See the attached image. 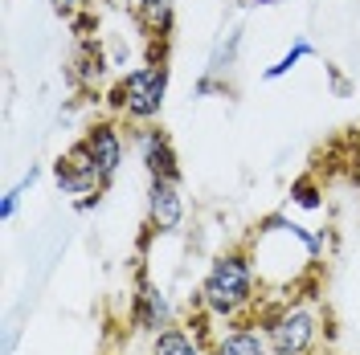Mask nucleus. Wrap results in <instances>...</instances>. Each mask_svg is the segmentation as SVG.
<instances>
[{
    "label": "nucleus",
    "mask_w": 360,
    "mask_h": 355,
    "mask_svg": "<svg viewBox=\"0 0 360 355\" xmlns=\"http://www.w3.org/2000/svg\"><path fill=\"white\" fill-rule=\"evenodd\" d=\"M250 4H258V8H274V4H287V0H250Z\"/></svg>",
    "instance_id": "18"
},
{
    "label": "nucleus",
    "mask_w": 360,
    "mask_h": 355,
    "mask_svg": "<svg viewBox=\"0 0 360 355\" xmlns=\"http://www.w3.org/2000/svg\"><path fill=\"white\" fill-rule=\"evenodd\" d=\"M82 147H86L90 159L98 163L103 184L111 188L115 176H119L123 163H127V139H123V131H119V123H115V119H94L86 131H82Z\"/></svg>",
    "instance_id": "7"
},
{
    "label": "nucleus",
    "mask_w": 360,
    "mask_h": 355,
    "mask_svg": "<svg viewBox=\"0 0 360 355\" xmlns=\"http://www.w3.org/2000/svg\"><path fill=\"white\" fill-rule=\"evenodd\" d=\"M356 163H360V152H356ZM356 180H360V168H356Z\"/></svg>",
    "instance_id": "19"
},
{
    "label": "nucleus",
    "mask_w": 360,
    "mask_h": 355,
    "mask_svg": "<svg viewBox=\"0 0 360 355\" xmlns=\"http://www.w3.org/2000/svg\"><path fill=\"white\" fill-rule=\"evenodd\" d=\"M209 355H270V343L254 319H238V323H225L221 335H213Z\"/></svg>",
    "instance_id": "9"
},
{
    "label": "nucleus",
    "mask_w": 360,
    "mask_h": 355,
    "mask_svg": "<svg viewBox=\"0 0 360 355\" xmlns=\"http://www.w3.org/2000/svg\"><path fill=\"white\" fill-rule=\"evenodd\" d=\"M307 58H315V45L307 41V37H299V41H295L291 49H287V53L274 62V66L262 69V82H278V78H287V74H291L299 62H307Z\"/></svg>",
    "instance_id": "13"
},
{
    "label": "nucleus",
    "mask_w": 360,
    "mask_h": 355,
    "mask_svg": "<svg viewBox=\"0 0 360 355\" xmlns=\"http://www.w3.org/2000/svg\"><path fill=\"white\" fill-rule=\"evenodd\" d=\"M127 323H131L135 335H160L164 327L176 323V311H172L168 294L148 278L143 266L135 269V290H131V302H127Z\"/></svg>",
    "instance_id": "4"
},
{
    "label": "nucleus",
    "mask_w": 360,
    "mask_h": 355,
    "mask_svg": "<svg viewBox=\"0 0 360 355\" xmlns=\"http://www.w3.org/2000/svg\"><path fill=\"white\" fill-rule=\"evenodd\" d=\"M188 217V200L176 176H148V229L156 237L180 233Z\"/></svg>",
    "instance_id": "5"
},
{
    "label": "nucleus",
    "mask_w": 360,
    "mask_h": 355,
    "mask_svg": "<svg viewBox=\"0 0 360 355\" xmlns=\"http://www.w3.org/2000/svg\"><path fill=\"white\" fill-rule=\"evenodd\" d=\"M103 204V192H94V196H82V200H74V213H94Z\"/></svg>",
    "instance_id": "17"
},
{
    "label": "nucleus",
    "mask_w": 360,
    "mask_h": 355,
    "mask_svg": "<svg viewBox=\"0 0 360 355\" xmlns=\"http://www.w3.org/2000/svg\"><path fill=\"white\" fill-rule=\"evenodd\" d=\"M135 152H139V163L148 168V176H176L180 180V156L160 123L135 127Z\"/></svg>",
    "instance_id": "8"
},
{
    "label": "nucleus",
    "mask_w": 360,
    "mask_h": 355,
    "mask_svg": "<svg viewBox=\"0 0 360 355\" xmlns=\"http://www.w3.org/2000/svg\"><path fill=\"white\" fill-rule=\"evenodd\" d=\"M53 13H62L66 21H78V13H86V0H49Z\"/></svg>",
    "instance_id": "16"
},
{
    "label": "nucleus",
    "mask_w": 360,
    "mask_h": 355,
    "mask_svg": "<svg viewBox=\"0 0 360 355\" xmlns=\"http://www.w3.org/2000/svg\"><path fill=\"white\" fill-rule=\"evenodd\" d=\"M270 343V355H315L319 335H323V314L311 298H283L254 307L250 314Z\"/></svg>",
    "instance_id": "2"
},
{
    "label": "nucleus",
    "mask_w": 360,
    "mask_h": 355,
    "mask_svg": "<svg viewBox=\"0 0 360 355\" xmlns=\"http://www.w3.org/2000/svg\"><path fill=\"white\" fill-rule=\"evenodd\" d=\"M168 82H172V69H168V58H148L143 66L127 69L119 82H115L107 107L119 123H131V127H148V123H160L164 114V102H168Z\"/></svg>",
    "instance_id": "3"
},
{
    "label": "nucleus",
    "mask_w": 360,
    "mask_h": 355,
    "mask_svg": "<svg viewBox=\"0 0 360 355\" xmlns=\"http://www.w3.org/2000/svg\"><path fill=\"white\" fill-rule=\"evenodd\" d=\"M197 307L213 323H238V319L254 314V307H258V266H254V253L246 245H233L209 262L201 290H197Z\"/></svg>",
    "instance_id": "1"
},
{
    "label": "nucleus",
    "mask_w": 360,
    "mask_h": 355,
    "mask_svg": "<svg viewBox=\"0 0 360 355\" xmlns=\"http://www.w3.org/2000/svg\"><path fill=\"white\" fill-rule=\"evenodd\" d=\"M37 176H41V168H29V172H25V176L17 180V184L4 192V196H0V221H13V217H17V208H21V196L29 192V188H33V184H37Z\"/></svg>",
    "instance_id": "14"
},
{
    "label": "nucleus",
    "mask_w": 360,
    "mask_h": 355,
    "mask_svg": "<svg viewBox=\"0 0 360 355\" xmlns=\"http://www.w3.org/2000/svg\"><path fill=\"white\" fill-rule=\"evenodd\" d=\"M53 180H58V188H62V196H94V192H107V184H103V172H98V163L90 159V152L82 147V139L78 143H70L62 156L53 159Z\"/></svg>",
    "instance_id": "6"
},
{
    "label": "nucleus",
    "mask_w": 360,
    "mask_h": 355,
    "mask_svg": "<svg viewBox=\"0 0 360 355\" xmlns=\"http://www.w3.org/2000/svg\"><path fill=\"white\" fill-rule=\"evenodd\" d=\"M107 66H111V58L98 49L94 41H82V49H78V58H74V82L82 90H94L98 82H103V74H107Z\"/></svg>",
    "instance_id": "12"
},
{
    "label": "nucleus",
    "mask_w": 360,
    "mask_h": 355,
    "mask_svg": "<svg viewBox=\"0 0 360 355\" xmlns=\"http://www.w3.org/2000/svg\"><path fill=\"white\" fill-rule=\"evenodd\" d=\"M135 21L152 41H168L176 29V0H135Z\"/></svg>",
    "instance_id": "11"
},
{
    "label": "nucleus",
    "mask_w": 360,
    "mask_h": 355,
    "mask_svg": "<svg viewBox=\"0 0 360 355\" xmlns=\"http://www.w3.org/2000/svg\"><path fill=\"white\" fill-rule=\"evenodd\" d=\"M323 188L315 184V176H299L291 184V204H299V208H307V213H319L323 208Z\"/></svg>",
    "instance_id": "15"
},
{
    "label": "nucleus",
    "mask_w": 360,
    "mask_h": 355,
    "mask_svg": "<svg viewBox=\"0 0 360 355\" xmlns=\"http://www.w3.org/2000/svg\"><path fill=\"white\" fill-rule=\"evenodd\" d=\"M148 355H209V343L188 323H172V327H164L160 335H152Z\"/></svg>",
    "instance_id": "10"
}]
</instances>
